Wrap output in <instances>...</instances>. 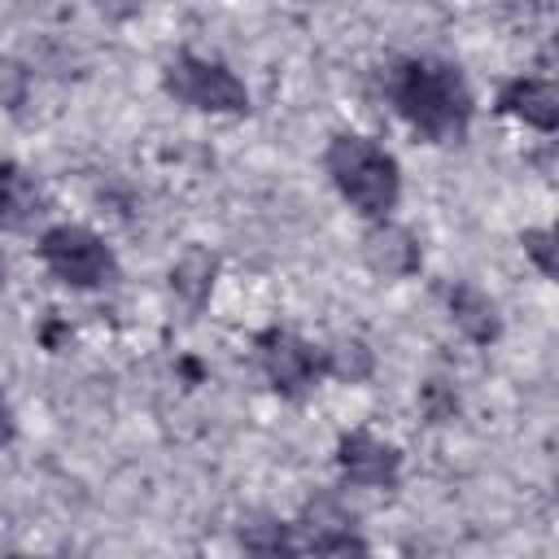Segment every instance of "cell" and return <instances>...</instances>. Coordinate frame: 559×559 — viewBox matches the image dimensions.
Returning <instances> with one entry per match:
<instances>
[{
    "label": "cell",
    "mask_w": 559,
    "mask_h": 559,
    "mask_svg": "<svg viewBox=\"0 0 559 559\" xmlns=\"http://www.w3.org/2000/svg\"><path fill=\"white\" fill-rule=\"evenodd\" d=\"M323 166L332 175V188L349 201V210H358L362 218H376L384 223L389 210L397 205L402 197V175H397V162L389 148H380L371 135H358V131H341L332 135L328 153H323Z\"/></svg>",
    "instance_id": "obj_2"
},
{
    "label": "cell",
    "mask_w": 559,
    "mask_h": 559,
    "mask_svg": "<svg viewBox=\"0 0 559 559\" xmlns=\"http://www.w3.org/2000/svg\"><path fill=\"white\" fill-rule=\"evenodd\" d=\"M362 258L376 275L384 280H402L411 271H419V240L406 231V227H393V223H376L367 236H362Z\"/></svg>",
    "instance_id": "obj_9"
},
{
    "label": "cell",
    "mask_w": 559,
    "mask_h": 559,
    "mask_svg": "<svg viewBox=\"0 0 559 559\" xmlns=\"http://www.w3.org/2000/svg\"><path fill=\"white\" fill-rule=\"evenodd\" d=\"M240 559H301L293 533L275 515H249L240 524Z\"/></svg>",
    "instance_id": "obj_11"
},
{
    "label": "cell",
    "mask_w": 559,
    "mask_h": 559,
    "mask_svg": "<svg viewBox=\"0 0 559 559\" xmlns=\"http://www.w3.org/2000/svg\"><path fill=\"white\" fill-rule=\"evenodd\" d=\"M9 559H57V555H9Z\"/></svg>",
    "instance_id": "obj_19"
},
{
    "label": "cell",
    "mask_w": 559,
    "mask_h": 559,
    "mask_svg": "<svg viewBox=\"0 0 559 559\" xmlns=\"http://www.w3.org/2000/svg\"><path fill=\"white\" fill-rule=\"evenodd\" d=\"M389 100L402 114V122L432 144H459L472 127V92H467L459 66H450L441 57L393 61Z\"/></svg>",
    "instance_id": "obj_1"
},
{
    "label": "cell",
    "mask_w": 559,
    "mask_h": 559,
    "mask_svg": "<svg viewBox=\"0 0 559 559\" xmlns=\"http://www.w3.org/2000/svg\"><path fill=\"white\" fill-rule=\"evenodd\" d=\"M39 262L70 288H105L118 275L114 249L79 223H57L39 236Z\"/></svg>",
    "instance_id": "obj_4"
},
{
    "label": "cell",
    "mask_w": 559,
    "mask_h": 559,
    "mask_svg": "<svg viewBox=\"0 0 559 559\" xmlns=\"http://www.w3.org/2000/svg\"><path fill=\"white\" fill-rule=\"evenodd\" d=\"M258 362H262L271 389L284 393V397L310 393L323 376V349H314L310 341H301L288 328H266L258 336Z\"/></svg>",
    "instance_id": "obj_5"
},
{
    "label": "cell",
    "mask_w": 559,
    "mask_h": 559,
    "mask_svg": "<svg viewBox=\"0 0 559 559\" xmlns=\"http://www.w3.org/2000/svg\"><path fill=\"white\" fill-rule=\"evenodd\" d=\"M419 406H424V415H428L432 424H445V419L459 415V397H454V389H450L445 380H428V384L419 389Z\"/></svg>",
    "instance_id": "obj_15"
},
{
    "label": "cell",
    "mask_w": 559,
    "mask_h": 559,
    "mask_svg": "<svg viewBox=\"0 0 559 559\" xmlns=\"http://www.w3.org/2000/svg\"><path fill=\"white\" fill-rule=\"evenodd\" d=\"M524 253L537 262V271H542L546 280H555V236H550L546 227L524 231Z\"/></svg>",
    "instance_id": "obj_16"
},
{
    "label": "cell",
    "mask_w": 559,
    "mask_h": 559,
    "mask_svg": "<svg viewBox=\"0 0 559 559\" xmlns=\"http://www.w3.org/2000/svg\"><path fill=\"white\" fill-rule=\"evenodd\" d=\"M450 319H454L459 332H463L467 341H476V345H489V341L498 336V310H493V301H489L480 288H472V284L450 288Z\"/></svg>",
    "instance_id": "obj_12"
},
{
    "label": "cell",
    "mask_w": 559,
    "mask_h": 559,
    "mask_svg": "<svg viewBox=\"0 0 559 559\" xmlns=\"http://www.w3.org/2000/svg\"><path fill=\"white\" fill-rule=\"evenodd\" d=\"M13 432H17V419H13V406H9V397L0 393V450L13 441Z\"/></svg>",
    "instance_id": "obj_18"
},
{
    "label": "cell",
    "mask_w": 559,
    "mask_h": 559,
    "mask_svg": "<svg viewBox=\"0 0 559 559\" xmlns=\"http://www.w3.org/2000/svg\"><path fill=\"white\" fill-rule=\"evenodd\" d=\"M170 284H175L192 306H201L205 293H210V284H214V258L201 253V249H188L183 262L170 271Z\"/></svg>",
    "instance_id": "obj_13"
},
{
    "label": "cell",
    "mask_w": 559,
    "mask_h": 559,
    "mask_svg": "<svg viewBox=\"0 0 559 559\" xmlns=\"http://www.w3.org/2000/svg\"><path fill=\"white\" fill-rule=\"evenodd\" d=\"M306 537L314 559H371L367 542L349 528V520L332 502H319L306 511Z\"/></svg>",
    "instance_id": "obj_8"
},
{
    "label": "cell",
    "mask_w": 559,
    "mask_h": 559,
    "mask_svg": "<svg viewBox=\"0 0 559 559\" xmlns=\"http://www.w3.org/2000/svg\"><path fill=\"white\" fill-rule=\"evenodd\" d=\"M162 83L179 105L197 114H245L249 109V87L223 61H210L197 52L170 57L162 70Z\"/></svg>",
    "instance_id": "obj_3"
},
{
    "label": "cell",
    "mask_w": 559,
    "mask_h": 559,
    "mask_svg": "<svg viewBox=\"0 0 559 559\" xmlns=\"http://www.w3.org/2000/svg\"><path fill=\"white\" fill-rule=\"evenodd\" d=\"M371 371V349L362 341H341L336 349H323V376H336V380H362Z\"/></svg>",
    "instance_id": "obj_14"
},
{
    "label": "cell",
    "mask_w": 559,
    "mask_h": 559,
    "mask_svg": "<svg viewBox=\"0 0 559 559\" xmlns=\"http://www.w3.org/2000/svg\"><path fill=\"white\" fill-rule=\"evenodd\" d=\"M498 109L507 118H520L524 127H537V131H555L559 127V92L550 79H511L502 92H498Z\"/></svg>",
    "instance_id": "obj_7"
},
{
    "label": "cell",
    "mask_w": 559,
    "mask_h": 559,
    "mask_svg": "<svg viewBox=\"0 0 559 559\" xmlns=\"http://www.w3.org/2000/svg\"><path fill=\"white\" fill-rule=\"evenodd\" d=\"M26 92V70L13 66V61H0V100L4 105H17Z\"/></svg>",
    "instance_id": "obj_17"
},
{
    "label": "cell",
    "mask_w": 559,
    "mask_h": 559,
    "mask_svg": "<svg viewBox=\"0 0 559 559\" xmlns=\"http://www.w3.org/2000/svg\"><path fill=\"white\" fill-rule=\"evenodd\" d=\"M336 467L349 485H362V489H393L397 485V472H402V454L393 441L367 432V428H354L336 441Z\"/></svg>",
    "instance_id": "obj_6"
},
{
    "label": "cell",
    "mask_w": 559,
    "mask_h": 559,
    "mask_svg": "<svg viewBox=\"0 0 559 559\" xmlns=\"http://www.w3.org/2000/svg\"><path fill=\"white\" fill-rule=\"evenodd\" d=\"M44 210V192L31 170L0 162V231H26Z\"/></svg>",
    "instance_id": "obj_10"
}]
</instances>
